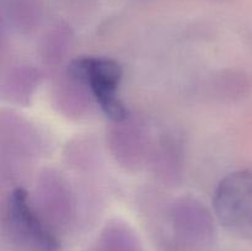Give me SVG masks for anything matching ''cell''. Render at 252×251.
Returning <instances> with one entry per match:
<instances>
[{
  "label": "cell",
  "instance_id": "cell-1",
  "mask_svg": "<svg viewBox=\"0 0 252 251\" xmlns=\"http://www.w3.org/2000/svg\"><path fill=\"white\" fill-rule=\"evenodd\" d=\"M69 74L80 85L86 86L96 103L110 120L123 122L127 108L120 97L122 66L106 57H80L69 65Z\"/></svg>",
  "mask_w": 252,
  "mask_h": 251
},
{
  "label": "cell",
  "instance_id": "cell-4",
  "mask_svg": "<svg viewBox=\"0 0 252 251\" xmlns=\"http://www.w3.org/2000/svg\"><path fill=\"white\" fill-rule=\"evenodd\" d=\"M174 223L177 230L197 238H208L212 233V220L204 207L196 201H182L174 208Z\"/></svg>",
  "mask_w": 252,
  "mask_h": 251
},
{
  "label": "cell",
  "instance_id": "cell-2",
  "mask_svg": "<svg viewBox=\"0 0 252 251\" xmlns=\"http://www.w3.org/2000/svg\"><path fill=\"white\" fill-rule=\"evenodd\" d=\"M4 233L14 251H57L59 243L42 220L24 188H15L7 198Z\"/></svg>",
  "mask_w": 252,
  "mask_h": 251
},
{
  "label": "cell",
  "instance_id": "cell-3",
  "mask_svg": "<svg viewBox=\"0 0 252 251\" xmlns=\"http://www.w3.org/2000/svg\"><path fill=\"white\" fill-rule=\"evenodd\" d=\"M213 208L226 230L252 240V169L231 172L219 182Z\"/></svg>",
  "mask_w": 252,
  "mask_h": 251
}]
</instances>
